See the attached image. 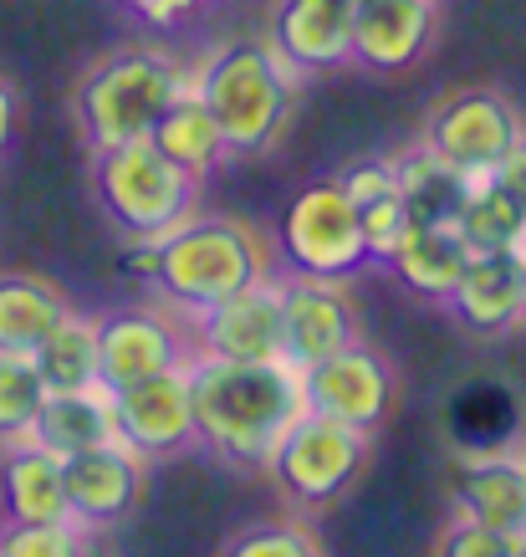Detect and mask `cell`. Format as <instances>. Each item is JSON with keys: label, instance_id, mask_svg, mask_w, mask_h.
I'll use <instances>...</instances> for the list:
<instances>
[{"label": "cell", "instance_id": "obj_1", "mask_svg": "<svg viewBox=\"0 0 526 557\" xmlns=\"http://www.w3.org/2000/svg\"><path fill=\"white\" fill-rule=\"evenodd\" d=\"M195 394V440L230 466H266L291 424L306 414L302 369L276 363H230V358H189Z\"/></svg>", "mask_w": 526, "mask_h": 557}, {"label": "cell", "instance_id": "obj_2", "mask_svg": "<svg viewBox=\"0 0 526 557\" xmlns=\"http://www.w3.org/2000/svg\"><path fill=\"white\" fill-rule=\"evenodd\" d=\"M266 276H272V251L246 220L189 215L170 236H159V267L149 287L164 297V307L195 318Z\"/></svg>", "mask_w": 526, "mask_h": 557}, {"label": "cell", "instance_id": "obj_3", "mask_svg": "<svg viewBox=\"0 0 526 557\" xmlns=\"http://www.w3.org/2000/svg\"><path fill=\"white\" fill-rule=\"evenodd\" d=\"M195 92L215 113L230 153L272 149L291 119V98H297L281 51L272 41H255V36L210 47V57L195 67Z\"/></svg>", "mask_w": 526, "mask_h": 557}, {"label": "cell", "instance_id": "obj_4", "mask_svg": "<svg viewBox=\"0 0 526 557\" xmlns=\"http://www.w3.org/2000/svg\"><path fill=\"white\" fill-rule=\"evenodd\" d=\"M189 87H195V67L174 62L170 51L159 47H128L102 57L77 83L72 113H77V128L98 153L113 149V144H128V138H149L159 113Z\"/></svg>", "mask_w": 526, "mask_h": 557}, {"label": "cell", "instance_id": "obj_5", "mask_svg": "<svg viewBox=\"0 0 526 557\" xmlns=\"http://www.w3.org/2000/svg\"><path fill=\"white\" fill-rule=\"evenodd\" d=\"M195 174L153 149V138H128L92 159L98 205L113 215L123 240H159L195 215Z\"/></svg>", "mask_w": 526, "mask_h": 557}, {"label": "cell", "instance_id": "obj_6", "mask_svg": "<svg viewBox=\"0 0 526 557\" xmlns=\"http://www.w3.org/2000/svg\"><path fill=\"white\" fill-rule=\"evenodd\" d=\"M276 246H281L291 276H317V282H348L374 261L363 246L358 205L342 195L338 180H317V185L297 189V200L281 215Z\"/></svg>", "mask_w": 526, "mask_h": 557}, {"label": "cell", "instance_id": "obj_7", "mask_svg": "<svg viewBox=\"0 0 526 557\" xmlns=\"http://www.w3.org/2000/svg\"><path fill=\"white\" fill-rule=\"evenodd\" d=\"M363 460H368V435L363 430L306 409L302 420L281 435L266 471L276 475V486L287 491L297 507H333L358 481Z\"/></svg>", "mask_w": 526, "mask_h": 557}, {"label": "cell", "instance_id": "obj_8", "mask_svg": "<svg viewBox=\"0 0 526 557\" xmlns=\"http://www.w3.org/2000/svg\"><path fill=\"white\" fill-rule=\"evenodd\" d=\"M522 113L496 87H460L429 113L425 149L460 174H491L522 138Z\"/></svg>", "mask_w": 526, "mask_h": 557}, {"label": "cell", "instance_id": "obj_9", "mask_svg": "<svg viewBox=\"0 0 526 557\" xmlns=\"http://www.w3.org/2000/svg\"><path fill=\"white\" fill-rule=\"evenodd\" d=\"M195 358V343L164 307H123L98 322V384L128 388L153 373L185 369Z\"/></svg>", "mask_w": 526, "mask_h": 557}, {"label": "cell", "instance_id": "obj_10", "mask_svg": "<svg viewBox=\"0 0 526 557\" xmlns=\"http://www.w3.org/2000/svg\"><path fill=\"white\" fill-rule=\"evenodd\" d=\"M185 369L153 373V379H138L128 388H113L118 440L138 460H164L195 445V394H189Z\"/></svg>", "mask_w": 526, "mask_h": 557}, {"label": "cell", "instance_id": "obj_11", "mask_svg": "<svg viewBox=\"0 0 526 557\" xmlns=\"http://www.w3.org/2000/svg\"><path fill=\"white\" fill-rule=\"evenodd\" d=\"M195 354L230 358V363H276L287 358L281 333V282H255V287L225 297V302L195 312Z\"/></svg>", "mask_w": 526, "mask_h": 557}, {"label": "cell", "instance_id": "obj_12", "mask_svg": "<svg viewBox=\"0 0 526 557\" xmlns=\"http://www.w3.org/2000/svg\"><path fill=\"white\" fill-rule=\"evenodd\" d=\"M302 384H306V409L353 424L363 435H374L378 424L393 414V373L363 343H348L342 354L302 369Z\"/></svg>", "mask_w": 526, "mask_h": 557}, {"label": "cell", "instance_id": "obj_13", "mask_svg": "<svg viewBox=\"0 0 526 557\" xmlns=\"http://www.w3.org/2000/svg\"><path fill=\"white\" fill-rule=\"evenodd\" d=\"M281 333H287V363L297 369H312L358 343V318L342 282L281 276Z\"/></svg>", "mask_w": 526, "mask_h": 557}, {"label": "cell", "instance_id": "obj_14", "mask_svg": "<svg viewBox=\"0 0 526 557\" xmlns=\"http://www.w3.org/2000/svg\"><path fill=\"white\" fill-rule=\"evenodd\" d=\"M62 481H67V511L72 522L83 527H113L138 507V491H143V460L123 445H92L77 456L62 460Z\"/></svg>", "mask_w": 526, "mask_h": 557}, {"label": "cell", "instance_id": "obj_15", "mask_svg": "<svg viewBox=\"0 0 526 557\" xmlns=\"http://www.w3.org/2000/svg\"><path fill=\"white\" fill-rule=\"evenodd\" d=\"M435 0H353V62L368 72H404L435 41Z\"/></svg>", "mask_w": 526, "mask_h": 557}, {"label": "cell", "instance_id": "obj_16", "mask_svg": "<svg viewBox=\"0 0 526 557\" xmlns=\"http://www.w3.org/2000/svg\"><path fill=\"white\" fill-rule=\"evenodd\" d=\"M450 496L460 517L480 527H496L506 537H526V456H465L450 471Z\"/></svg>", "mask_w": 526, "mask_h": 557}, {"label": "cell", "instance_id": "obj_17", "mask_svg": "<svg viewBox=\"0 0 526 557\" xmlns=\"http://www.w3.org/2000/svg\"><path fill=\"white\" fill-rule=\"evenodd\" d=\"M272 47L297 72H333L353 62V5L348 0H281Z\"/></svg>", "mask_w": 526, "mask_h": 557}, {"label": "cell", "instance_id": "obj_18", "mask_svg": "<svg viewBox=\"0 0 526 557\" xmlns=\"http://www.w3.org/2000/svg\"><path fill=\"white\" fill-rule=\"evenodd\" d=\"M522 276L526 267L516 251H476L444 302L476 338H501L522 327Z\"/></svg>", "mask_w": 526, "mask_h": 557}, {"label": "cell", "instance_id": "obj_19", "mask_svg": "<svg viewBox=\"0 0 526 557\" xmlns=\"http://www.w3.org/2000/svg\"><path fill=\"white\" fill-rule=\"evenodd\" d=\"M0 511L5 522H72L62 456L36 440H16L0 456Z\"/></svg>", "mask_w": 526, "mask_h": 557}, {"label": "cell", "instance_id": "obj_20", "mask_svg": "<svg viewBox=\"0 0 526 557\" xmlns=\"http://www.w3.org/2000/svg\"><path fill=\"white\" fill-rule=\"evenodd\" d=\"M471 256L476 251L465 246V236H460L455 225H419V220H409V231L389 251V267L409 292L440 297L444 302V297L455 292L460 271L471 267Z\"/></svg>", "mask_w": 526, "mask_h": 557}, {"label": "cell", "instance_id": "obj_21", "mask_svg": "<svg viewBox=\"0 0 526 557\" xmlns=\"http://www.w3.org/2000/svg\"><path fill=\"white\" fill-rule=\"evenodd\" d=\"M72 318V302L47 276L0 271V354H36Z\"/></svg>", "mask_w": 526, "mask_h": 557}, {"label": "cell", "instance_id": "obj_22", "mask_svg": "<svg viewBox=\"0 0 526 557\" xmlns=\"http://www.w3.org/2000/svg\"><path fill=\"white\" fill-rule=\"evenodd\" d=\"M36 445H47L51 456H77L92 445L118 440V420H113V394L102 384L92 388H67V394H47V405L36 414L32 430Z\"/></svg>", "mask_w": 526, "mask_h": 557}, {"label": "cell", "instance_id": "obj_23", "mask_svg": "<svg viewBox=\"0 0 526 557\" xmlns=\"http://www.w3.org/2000/svg\"><path fill=\"white\" fill-rule=\"evenodd\" d=\"M480 180H486V174L450 170V164L435 159L425 144L409 149L404 159H393V185L404 195L409 220H419V225H455L465 200H471V189H476Z\"/></svg>", "mask_w": 526, "mask_h": 557}, {"label": "cell", "instance_id": "obj_24", "mask_svg": "<svg viewBox=\"0 0 526 557\" xmlns=\"http://www.w3.org/2000/svg\"><path fill=\"white\" fill-rule=\"evenodd\" d=\"M153 149L164 153V159H174L185 174H195V180H204L210 170H221L225 164V134L221 123H215V113L204 108V98L189 87V92H179V98L159 113V123L149 128Z\"/></svg>", "mask_w": 526, "mask_h": 557}, {"label": "cell", "instance_id": "obj_25", "mask_svg": "<svg viewBox=\"0 0 526 557\" xmlns=\"http://www.w3.org/2000/svg\"><path fill=\"white\" fill-rule=\"evenodd\" d=\"M32 363H36V373L47 379L51 394L92 388L98 384V322H87L72 312V318L32 354Z\"/></svg>", "mask_w": 526, "mask_h": 557}, {"label": "cell", "instance_id": "obj_26", "mask_svg": "<svg viewBox=\"0 0 526 557\" xmlns=\"http://www.w3.org/2000/svg\"><path fill=\"white\" fill-rule=\"evenodd\" d=\"M455 231L465 236L471 251H516V240H522V231H526V210L486 174V180L471 189Z\"/></svg>", "mask_w": 526, "mask_h": 557}, {"label": "cell", "instance_id": "obj_27", "mask_svg": "<svg viewBox=\"0 0 526 557\" xmlns=\"http://www.w3.org/2000/svg\"><path fill=\"white\" fill-rule=\"evenodd\" d=\"M47 394L51 388H47V379L36 373L32 354H0V445L32 440Z\"/></svg>", "mask_w": 526, "mask_h": 557}, {"label": "cell", "instance_id": "obj_28", "mask_svg": "<svg viewBox=\"0 0 526 557\" xmlns=\"http://www.w3.org/2000/svg\"><path fill=\"white\" fill-rule=\"evenodd\" d=\"M83 527L77 522H5L0 557H83Z\"/></svg>", "mask_w": 526, "mask_h": 557}, {"label": "cell", "instance_id": "obj_29", "mask_svg": "<svg viewBox=\"0 0 526 557\" xmlns=\"http://www.w3.org/2000/svg\"><path fill=\"white\" fill-rule=\"evenodd\" d=\"M358 225H363V246L374 261H389V251L399 246V236L409 231V210H404V195L389 189V195H378V200L358 205Z\"/></svg>", "mask_w": 526, "mask_h": 557}, {"label": "cell", "instance_id": "obj_30", "mask_svg": "<svg viewBox=\"0 0 526 557\" xmlns=\"http://www.w3.org/2000/svg\"><path fill=\"white\" fill-rule=\"evenodd\" d=\"M225 557H323V553H317L312 532H302V527H291V522H266V527H251V532H240V537L225 547Z\"/></svg>", "mask_w": 526, "mask_h": 557}, {"label": "cell", "instance_id": "obj_31", "mask_svg": "<svg viewBox=\"0 0 526 557\" xmlns=\"http://www.w3.org/2000/svg\"><path fill=\"white\" fill-rule=\"evenodd\" d=\"M516 553H522V537H506V532L480 527L471 517H460L440 537V557H516Z\"/></svg>", "mask_w": 526, "mask_h": 557}, {"label": "cell", "instance_id": "obj_32", "mask_svg": "<svg viewBox=\"0 0 526 557\" xmlns=\"http://www.w3.org/2000/svg\"><path fill=\"white\" fill-rule=\"evenodd\" d=\"M338 185H342V195H348L353 205H368V200H378V195L399 189V185H393V164H389V159H358V164H348V170L338 174Z\"/></svg>", "mask_w": 526, "mask_h": 557}, {"label": "cell", "instance_id": "obj_33", "mask_svg": "<svg viewBox=\"0 0 526 557\" xmlns=\"http://www.w3.org/2000/svg\"><path fill=\"white\" fill-rule=\"evenodd\" d=\"M128 16L149 21V26H179L185 16H195L204 0H118Z\"/></svg>", "mask_w": 526, "mask_h": 557}, {"label": "cell", "instance_id": "obj_34", "mask_svg": "<svg viewBox=\"0 0 526 557\" xmlns=\"http://www.w3.org/2000/svg\"><path fill=\"white\" fill-rule=\"evenodd\" d=\"M491 180H496V185L506 189L511 200H516V205L526 210V134L516 138V144H511V153L491 170Z\"/></svg>", "mask_w": 526, "mask_h": 557}, {"label": "cell", "instance_id": "obj_35", "mask_svg": "<svg viewBox=\"0 0 526 557\" xmlns=\"http://www.w3.org/2000/svg\"><path fill=\"white\" fill-rule=\"evenodd\" d=\"M11 134H16V92L11 83H0V153L11 149Z\"/></svg>", "mask_w": 526, "mask_h": 557}, {"label": "cell", "instance_id": "obj_36", "mask_svg": "<svg viewBox=\"0 0 526 557\" xmlns=\"http://www.w3.org/2000/svg\"><path fill=\"white\" fill-rule=\"evenodd\" d=\"M522 267H526V261H522ZM522 322H526V276H522Z\"/></svg>", "mask_w": 526, "mask_h": 557}, {"label": "cell", "instance_id": "obj_37", "mask_svg": "<svg viewBox=\"0 0 526 557\" xmlns=\"http://www.w3.org/2000/svg\"><path fill=\"white\" fill-rule=\"evenodd\" d=\"M516 557H526V537H522V553H516Z\"/></svg>", "mask_w": 526, "mask_h": 557}, {"label": "cell", "instance_id": "obj_38", "mask_svg": "<svg viewBox=\"0 0 526 557\" xmlns=\"http://www.w3.org/2000/svg\"><path fill=\"white\" fill-rule=\"evenodd\" d=\"M83 557H92V553H83Z\"/></svg>", "mask_w": 526, "mask_h": 557}, {"label": "cell", "instance_id": "obj_39", "mask_svg": "<svg viewBox=\"0 0 526 557\" xmlns=\"http://www.w3.org/2000/svg\"><path fill=\"white\" fill-rule=\"evenodd\" d=\"M348 5H353V0H348Z\"/></svg>", "mask_w": 526, "mask_h": 557}, {"label": "cell", "instance_id": "obj_40", "mask_svg": "<svg viewBox=\"0 0 526 557\" xmlns=\"http://www.w3.org/2000/svg\"><path fill=\"white\" fill-rule=\"evenodd\" d=\"M522 456H526V450H522Z\"/></svg>", "mask_w": 526, "mask_h": 557}]
</instances>
